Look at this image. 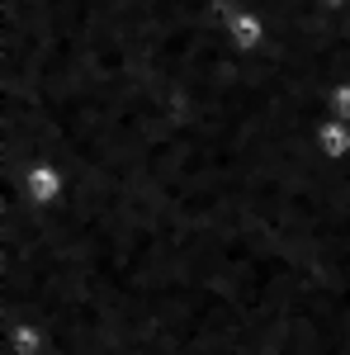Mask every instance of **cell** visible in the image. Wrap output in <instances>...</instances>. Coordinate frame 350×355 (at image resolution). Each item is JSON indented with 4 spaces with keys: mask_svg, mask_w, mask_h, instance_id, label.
Masks as SVG:
<instances>
[{
    "mask_svg": "<svg viewBox=\"0 0 350 355\" xmlns=\"http://www.w3.org/2000/svg\"><path fill=\"white\" fill-rule=\"evenodd\" d=\"M322 5H350V0H322Z\"/></svg>",
    "mask_w": 350,
    "mask_h": 355,
    "instance_id": "cell-4",
    "label": "cell"
},
{
    "mask_svg": "<svg viewBox=\"0 0 350 355\" xmlns=\"http://www.w3.org/2000/svg\"><path fill=\"white\" fill-rule=\"evenodd\" d=\"M326 114H336V119L350 123V81H336L326 90Z\"/></svg>",
    "mask_w": 350,
    "mask_h": 355,
    "instance_id": "cell-3",
    "label": "cell"
},
{
    "mask_svg": "<svg viewBox=\"0 0 350 355\" xmlns=\"http://www.w3.org/2000/svg\"><path fill=\"white\" fill-rule=\"evenodd\" d=\"M222 33H227V43L237 53H261L270 43V19L261 10H251V5H232L222 15Z\"/></svg>",
    "mask_w": 350,
    "mask_h": 355,
    "instance_id": "cell-1",
    "label": "cell"
},
{
    "mask_svg": "<svg viewBox=\"0 0 350 355\" xmlns=\"http://www.w3.org/2000/svg\"><path fill=\"white\" fill-rule=\"evenodd\" d=\"M313 147H317V157H326V162H346L350 157V123L336 119V114H322L317 128H313Z\"/></svg>",
    "mask_w": 350,
    "mask_h": 355,
    "instance_id": "cell-2",
    "label": "cell"
}]
</instances>
